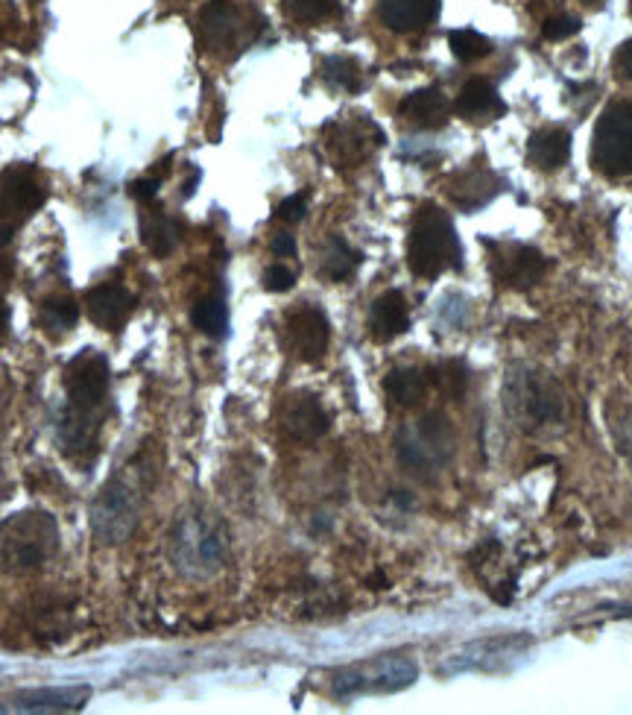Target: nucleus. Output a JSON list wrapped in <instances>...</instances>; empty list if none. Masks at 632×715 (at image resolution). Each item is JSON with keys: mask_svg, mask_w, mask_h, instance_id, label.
<instances>
[{"mask_svg": "<svg viewBox=\"0 0 632 715\" xmlns=\"http://www.w3.org/2000/svg\"><path fill=\"white\" fill-rule=\"evenodd\" d=\"M65 390L71 407L77 411H94L109 393V364L103 355L91 349L79 352L65 367Z\"/></svg>", "mask_w": 632, "mask_h": 715, "instance_id": "nucleus-5", "label": "nucleus"}, {"mask_svg": "<svg viewBox=\"0 0 632 715\" xmlns=\"http://www.w3.org/2000/svg\"><path fill=\"white\" fill-rule=\"evenodd\" d=\"M507 407L521 426H539L559 416V399L545 378L513 376L507 387Z\"/></svg>", "mask_w": 632, "mask_h": 715, "instance_id": "nucleus-6", "label": "nucleus"}, {"mask_svg": "<svg viewBox=\"0 0 632 715\" xmlns=\"http://www.w3.org/2000/svg\"><path fill=\"white\" fill-rule=\"evenodd\" d=\"M141 238H144L147 250L164 259L179 243V226L170 217H164V214H150V217L141 221Z\"/></svg>", "mask_w": 632, "mask_h": 715, "instance_id": "nucleus-20", "label": "nucleus"}, {"mask_svg": "<svg viewBox=\"0 0 632 715\" xmlns=\"http://www.w3.org/2000/svg\"><path fill=\"white\" fill-rule=\"evenodd\" d=\"M378 15L395 33H416L440 15V0H378Z\"/></svg>", "mask_w": 632, "mask_h": 715, "instance_id": "nucleus-12", "label": "nucleus"}, {"mask_svg": "<svg viewBox=\"0 0 632 715\" xmlns=\"http://www.w3.org/2000/svg\"><path fill=\"white\" fill-rule=\"evenodd\" d=\"M281 428L296 440L314 443L328 431L326 407L319 405V399L307 393H293L281 405Z\"/></svg>", "mask_w": 632, "mask_h": 715, "instance_id": "nucleus-10", "label": "nucleus"}, {"mask_svg": "<svg viewBox=\"0 0 632 715\" xmlns=\"http://www.w3.org/2000/svg\"><path fill=\"white\" fill-rule=\"evenodd\" d=\"M612 62H615V74L632 83V39L623 41L621 48H618V53H615Z\"/></svg>", "mask_w": 632, "mask_h": 715, "instance_id": "nucleus-34", "label": "nucleus"}, {"mask_svg": "<svg viewBox=\"0 0 632 715\" xmlns=\"http://www.w3.org/2000/svg\"><path fill=\"white\" fill-rule=\"evenodd\" d=\"M457 112L463 117H475V121H489V117L504 115L507 106H504V100L498 97V91L489 86L486 79H469L466 86H463L460 97H457Z\"/></svg>", "mask_w": 632, "mask_h": 715, "instance_id": "nucleus-18", "label": "nucleus"}, {"mask_svg": "<svg viewBox=\"0 0 632 715\" xmlns=\"http://www.w3.org/2000/svg\"><path fill=\"white\" fill-rule=\"evenodd\" d=\"M492 273L509 288L527 290L547 273V259L524 243H498L495 259H492Z\"/></svg>", "mask_w": 632, "mask_h": 715, "instance_id": "nucleus-8", "label": "nucleus"}, {"mask_svg": "<svg viewBox=\"0 0 632 715\" xmlns=\"http://www.w3.org/2000/svg\"><path fill=\"white\" fill-rule=\"evenodd\" d=\"M585 3H592V7H601V3H604V0H585Z\"/></svg>", "mask_w": 632, "mask_h": 715, "instance_id": "nucleus-39", "label": "nucleus"}, {"mask_svg": "<svg viewBox=\"0 0 632 715\" xmlns=\"http://www.w3.org/2000/svg\"><path fill=\"white\" fill-rule=\"evenodd\" d=\"M12 241V229L10 226H0V247H7Z\"/></svg>", "mask_w": 632, "mask_h": 715, "instance_id": "nucleus-37", "label": "nucleus"}, {"mask_svg": "<svg viewBox=\"0 0 632 715\" xmlns=\"http://www.w3.org/2000/svg\"><path fill=\"white\" fill-rule=\"evenodd\" d=\"M285 340L288 349L299 361L314 364L319 358L326 355L328 340H331V329H328L326 314L314 305H302L288 317L285 323Z\"/></svg>", "mask_w": 632, "mask_h": 715, "instance_id": "nucleus-7", "label": "nucleus"}, {"mask_svg": "<svg viewBox=\"0 0 632 715\" xmlns=\"http://www.w3.org/2000/svg\"><path fill=\"white\" fill-rule=\"evenodd\" d=\"M498 185L501 183L495 174L480 171V167H469V171H463V174H457L445 185V193L451 197V203H457L466 212H475V209L486 205L501 191Z\"/></svg>", "mask_w": 632, "mask_h": 715, "instance_id": "nucleus-14", "label": "nucleus"}, {"mask_svg": "<svg viewBox=\"0 0 632 715\" xmlns=\"http://www.w3.org/2000/svg\"><path fill=\"white\" fill-rule=\"evenodd\" d=\"M159 193V179H135L129 183V197L138 203H153Z\"/></svg>", "mask_w": 632, "mask_h": 715, "instance_id": "nucleus-33", "label": "nucleus"}, {"mask_svg": "<svg viewBox=\"0 0 632 715\" xmlns=\"http://www.w3.org/2000/svg\"><path fill=\"white\" fill-rule=\"evenodd\" d=\"M340 136H334L328 145H331V150H334V155L343 162V167H355L361 159L366 155V150H369V145H364V138H361V133L357 129H352V126H334Z\"/></svg>", "mask_w": 632, "mask_h": 715, "instance_id": "nucleus-25", "label": "nucleus"}, {"mask_svg": "<svg viewBox=\"0 0 632 715\" xmlns=\"http://www.w3.org/2000/svg\"><path fill=\"white\" fill-rule=\"evenodd\" d=\"M527 159H530V165L542 167V171L563 167L571 159V136L566 129H542L530 138Z\"/></svg>", "mask_w": 632, "mask_h": 715, "instance_id": "nucleus-17", "label": "nucleus"}, {"mask_svg": "<svg viewBox=\"0 0 632 715\" xmlns=\"http://www.w3.org/2000/svg\"><path fill=\"white\" fill-rule=\"evenodd\" d=\"M395 446H399L402 464L410 473L431 475L440 473L454 454V431H451L448 419L442 414H425L421 419L399 431Z\"/></svg>", "mask_w": 632, "mask_h": 715, "instance_id": "nucleus-3", "label": "nucleus"}, {"mask_svg": "<svg viewBox=\"0 0 632 715\" xmlns=\"http://www.w3.org/2000/svg\"><path fill=\"white\" fill-rule=\"evenodd\" d=\"M463 250L460 238L454 233V223L437 205H425L410 229L407 243V264L421 279H437L440 273L460 267Z\"/></svg>", "mask_w": 632, "mask_h": 715, "instance_id": "nucleus-1", "label": "nucleus"}, {"mask_svg": "<svg viewBox=\"0 0 632 715\" xmlns=\"http://www.w3.org/2000/svg\"><path fill=\"white\" fill-rule=\"evenodd\" d=\"M41 319H45V326L56 331L74 329L79 319V305L74 300H67V297H53V300H45V305H41Z\"/></svg>", "mask_w": 632, "mask_h": 715, "instance_id": "nucleus-26", "label": "nucleus"}, {"mask_svg": "<svg viewBox=\"0 0 632 715\" xmlns=\"http://www.w3.org/2000/svg\"><path fill=\"white\" fill-rule=\"evenodd\" d=\"M132 487H121V484H109L100 496V502L94 507V531L103 537L105 542H121L126 534L135 528V507Z\"/></svg>", "mask_w": 632, "mask_h": 715, "instance_id": "nucleus-9", "label": "nucleus"}, {"mask_svg": "<svg viewBox=\"0 0 632 715\" xmlns=\"http://www.w3.org/2000/svg\"><path fill=\"white\" fill-rule=\"evenodd\" d=\"M592 165L604 176H632V100L604 109L594 126Z\"/></svg>", "mask_w": 632, "mask_h": 715, "instance_id": "nucleus-4", "label": "nucleus"}, {"mask_svg": "<svg viewBox=\"0 0 632 715\" xmlns=\"http://www.w3.org/2000/svg\"><path fill=\"white\" fill-rule=\"evenodd\" d=\"M41 200H45V191L27 171H10L0 179V212L3 214L36 212Z\"/></svg>", "mask_w": 632, "mask_h": 715, "instance_id": "nucleus-16", "label": "nucleus"}, {"mask_svg": "<svg viewBox=\"0 0 632 715\" xmlns=\"http://www.w3.org/2000/svg\"><path fill=\"white\" fill-rule=\"evenodd\" d=\"M305 212H307V200L302 197V193H293V197H288L285 203L278 205L276 214H278V221L299 223L302 217H305Z\"/></svg>", "mask_w": 632, "mask_h": 715, "instance_id": "nucleus-32", "label": "nucleus"}, {"mask_svg": "<svg viewBox=\"0 0 632 715\" xmlns=\"http://www.w3.org/2000/svg\"><path fill=\"white\" fill-rule=\"evenodd\" d=\"M273 252H276V255H293V252H296V241H293V235H288V233H281V235H276V241H273Z\"/></svg>", "mask_w": 632, "mask_h": 715, "instance_id": "nucleus-35", "label": "nucleus"}, {"mask_svg": "<svg viewBox=\"0 0 632 715\" xmlns=\"http://www.w3.org/2000/svg\"><path fill=\"white\" fill-rule=\"evenodd\" d=\"M0 713H3V706H0Z\"/></svg>", "mask_w": 632, "mask_h": 715, "instance_id": "nucleus-40", "label": "nucleus"}, {"mask_svg": "<svg viewBox=\"0 0 632 715\" xmlns=\"http://www.w3.org/2000/svg\"><path fill=\"white\" fill-rule=\"evenodd\" d=\"M88 317L105 331L124 329L135 311V297L121 285H100L86 293Z\"/></svg>", "mask_w": 632, "mask_h": 715, "instance_id": "nucleus-11", "label": "nucleus"}, {"mask_svg": "<svg viewBox=\"0 0 632 715\" xmlns=\"http://www.w3.org/2000/svg\"><path fill=\"white\" fill-rule=\"evenodd\" d=\"M577 33H580V21L574 15H556V18H547L545 27H542V36L547 41H566Z\"/></svg>", "mask_w": 632, "mask_h": 715, "instance_id": "nucleus-30", "label": "nucleus"}, {"mask_svg": "<svg viewBox=\"0 0 632 715\" xmlns=\"http://www.w3.org/2000/svg\"><path fill=\"white\" fill-rule=\"evenodd\" d=\"M448 41L454 57L460 59V62H478V59L489 57V50H492L486 36H480L475 29H454Z\"/></svg>", "mask_w": 632, "mask_h": 715, "instance_id": "nucleus-27", "label": "nucleus"}, {"mask_svg": "<svg viewBox=\"0 0 632 715\" xmlns=\"http://www.w3.org/2000/svg\"><path fill=\"white\" fill-rule=\"evenodd\" d=\"M88 698V689H71V692H27V695H21V710H53V713H59V710H77V706H83V701Z\"/></svg>", "mask_w": 632, "mask_h": 715, "instance_id": "nucleus-23", "label": "nucleus"}, {"mask_svg": "<svg viewBox=\"0 0 632 715\" xmlns=\"http://www.w3.org/2000/svg\"><path fill=\"white\" fill-rule=\"evenodd\" d=\"M56 523L48 513H15L0 525V572L24 575L39 569L56 549Z\"/></svg>", "mask_w": 632, "mask_h": 715, "instance_id": "nucleus-2", "label": "nucleus"}, {"mask_svg": "<svg viewBox=\"0 0 632 715\" xmlns=\"http://www.w3.org/2000/svg\"><path fill=\"white\" fill-rule=\"evenodd\" d=\"M293 281H296V276H293V271H288L285 264H273V267H267V273H264V288L273 290V293H285V290L293 288Z\"/></svg>", "mask_w": 632, "mask_h": 715, "instance_id": "nucleus-31", "label": "nucleus"}, {"mask_svg": "<svg viewBox=\"0 0 632 715\" xmlns=\"http://www.w3.org/2000/svg\"><path fill=\"white\" fill-rule=\"evenodd\" d=\"M448 100L442 95L440 88H421V91H413L402 100L399 106V115L404 121H410L413 126H421V129H440L448 121Z\"/></svg>", "mask_w": 632, "mask_h": 715, "instance_id": "nucleus-15", "label": "nucleus"}, {"mask_svg": "<svg viewBox=\"0 0 632 715\" xmlns=\"http://www.w3.org/2000/svg\"><path fill=\"white\" fill-rule=\"evenodd\" d=\"M191 323L208 338H223L229 329V309L220 297H208V300H200L193 305Z\"/></svg>", "mask_w": 632, "mask_h": 715, "instance_id": "nucleus-22", "label": "nucleus"}, {"mask_svg": "<svg viewBox=\"0 0 632 715\" xmlns=\"http://www.w3.org/2000/svg\"><path fill=\"white\" fill-rule=\"evenodd\" d=\"M7 279H10V267L0 262V281H7Z\"/></svg>", "mask_w": 632, "mask_h": 715, "instance_id": "nucleus-38", "label": "nucleus"}, {"mask_svg": "<svg viewBox=\"0 0 632 715\" xmlns=\"http://www.w3.org/2000/svg\"><path fill=\"white\" fill-rule=\"evenodd\" d=\"M357 264H361V252L352 250L340 235H331L326 259H323V273H326L328 279L331 281L349 279V276L357 271Z\"/></svg>", "mask_w": 632, "mask_h": 715, "instance_id": "nucleus-21", "label": "nucleus"}, {"mask_svg": "<svg viewBox=\"0 0 632 715\" xmlns=\"http://www.w3.org/2000/svg\"><path fill=\"white\" fill-rule=\"evenodd\" d=\"M323 77L334 88H343V91H357L361 83H364L357 62L349 57H328L326 62H323Z\"/></svg>", "mask_w": 632, "mask_h": 715, "instance_id": "nucleus-24", "label": "nucleus"}, {"mask_svg": "<svg viewBox=\"0 0 632 715\" xmlns=\"http://www.w3.org/2000/svg\"><path fill=\"white\" fill-rule=\"evenodd\" d=\"M433 381H437L448 397H463V390H466V367L457 364V361H448V364L433 369Z\"/></svg>", "mask_w": 632, "mask_h": 715, "instance_id": "nucleus-29", "label": "nucleus"}, {"mask_svg": "<svg viewBox=\"0 0 632 715\" xmlns=\"http://www.w3.org/2000/svg\"><path fill=\"white\" fill-rule=\"evenodd\" d=\"M410 326V311H407V302L399 290H387L383 297L372 302V311H369V335L378 343H387V340L399 338L404 335Z\"/></svg>", "mask_w": 632, "mask_h": 715, "instance_id": "nucleus-13", "label": "nucleus"}, {"mask_svg": "<svg viewBox=\"0 0 632 715\" xmlns=\"http://www.w3.org/2000/svg\"><path fill=\"white\" fill-rule=\"evenodd\" d=\"M285 12L290 21L296 24H316L326 21L328 15H334V0H285Z\"/></svg>", "mask_w": 632, "mask_h": 715, "instance_id": "nucleus-28", "label": "nucleus"}, {"mask_svg": "<svg viewBox=\"0 0 632 715\" xmlns=\"http://www.w3.org/2000/svg\"><path fill=\"white\" fill-rule=\"evenodd\" d=\"M7 326H10V309H7V305L0 302V335L7 331Z\"/></svg>", "mask_w": 632, "mask_h": 715, "instance_id": "nucleus-36", "label": "nucleus"}, {"mask_svg": "<svg viewBox=\"0 0 632 715\" xmlns=\"http://www.w3.org/2000/svg\"><path fill=\"white\" fill-rule=\"evenodd\" d=\"M428 385H431L428 373H421V369H416V367L393 369L390 376L383 378V390H387V397L393 399L395 405H402V407L419 405L421 399H425V393H428Z\"/></svg>", "mask_w": 632, "mask_h": 715, "instance_id": "nucleus-19", "label": "nucleus"}]
</instances>
